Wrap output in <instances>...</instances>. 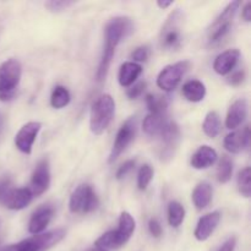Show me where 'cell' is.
I'll return each instance as SVG.
<instances>
[{
	"label": "cell",
	"mask_w": 251,
	"mask_h": 251,
	"mask_svg": "<svg viewBox=\"0 0 251 251\" xmlns=\"http://www.w3.org/2000/svg\"><path fill=\"white\" fill-rule=\"evenodd\" d=\"M135 134H136V120L134 118H130L122 125V127L118 131L115 141L113 144L112 151H110L109 159H108L109 163H113L126 150V147L134 140Z\"/></svg>",
	"instance_id": "obj_10"
},
{
	"label": "cell",
	"mask_w": 251,
	"mask_h": 251,
	"mask_svg": "<svg viewBox=\"0 0 251 251\" xmlns=\"http://www.w3.org/2000/svg\"><path fill=\"white\" fill-rule=\"evenodd\" d=\"M250 140L249 126H245L244 130L233 131L227 135L225 139V149L230 153H240L247 149Z\"/></svg>",
	"instance_id": "obj_17"
},
{
	"label": "cell",
	"mask_w": 251,
	"mask_h": 251,
	"mask_svg": "<svg viewBox=\"0 0 251 251\" xmlns=\"http://www.w3.org/2000/svg\"><path fill=\"white\" fill-rule=\"evenodd\" d=\"M184 14L180 9L172 12L162 27L161 47L167 50H176L181 44V26H183Z\"/></svg>",
	"instance_id": "obj_6"
},
{
	"label": "cell",
	"mask_w": 251,
	"mask_h": 251,
	"mask_svg": "<svg viewBox=\"0 0 251 251\" xmlns=\"http://www.w3.org/2000/svg\"><path fill=\"white\" fill-rule=\"evenodd\" d=\"M87 251H105V250L100 249V248H92V249H88Z\"/></svg>",
	"instance_id": "obj_43"
},
{
	"label": "cell",
	"mask_w": 251,
	"mask_h": 251,
	"mask_svg": "<svg viewBox=\"0 0 251 251\" xmlns=\"http://www.w3.org/2000/svg\"><path fill=\"white\" fill-rule=\"evenodd\" d=\"M221 221V213L218 211H215L212 213H208V215L203 216L199 220L198 226H196L195 229V238L199 242H205L208 238L212 235V233L215 232L217 226L220 225Z\"/></svg>",
	"instance_id": "obj_14"
},
{
	"label": "cell",
	"mask_w": 251,
	"mask_h": 251,
	"mask_svg": "<svg viewBox=\"0 0 251 251\" xmlns=\"http://www.w3.org/2000/svg\"><path fill=\"white\" fill-rule=\"evenodd\" d=\"M42 124L38 122H29L25 124L15 136V145L25 154H31L32 147L37 139Z\"/></svg>",
	"instance_id": "obj_11"
},
{
	"label": "cell",
	"mask_w": 251,
	"mask_h": 251,
	"mask_svg": "<svg viewBox=\"0 0 251 251\" xmlns=\"http://www.w3.org/2000/svg\"><path fill=\"white\" fill-rule=\"evenodd\" d=\"M32 198H33V195H32V191L28 188L12 189L11 193L9 194V196H7L2 205L9 208V210L19 211L27 207L32 201Z\"/></svg>",
	"instance_id": "obj_18"
},
{
	"label": "cell",
	"mask_w": 251,
	"mask_h": 251,
	"mask_svg": "<svg viewBox=\"0 0 251 251\" xmlns=\"http://www.w3.org/2000/svg\"><path fill=\"white\" fill-rule=\"evenodd\" d=\"M0 225H1V221H0Z\"/></svg>",
	"instance_id": "obj_44"
},
{
	"label": "cell",
	"mask_w": 251,
	"mask_h": 251,
	"mask_svg": "<svg viewBox=\"0 0 251 251\" xmlns=\"http://www.w3.org/2000/svg\"><path fill=\"white\" fill-rule=\"evenodd\" d=\"M132 31V22L127 17H114L105 26V44L103 49L102 59L97 70V80L103 81L107 76L112 64L115 49L123 39Z\"/></svg>",
	"instance_id": "obj_1"
},
{
	"label": "cell",
	"mask_w": 251,
	"mask_h": 251,
	"mask_svg": "<svg viewBox=\"0 0 251 251\" xmlns=\"http://www.w3.org/2000/svg\"><path fill=\"white\" fill-rule=\"evenodd\" d=\"M12 189L14 188H12V183L10 178L5 176V178L0 179V205L4 203V201L6 200V198L11 193Z\"/></svg>",
	"instance_id": "obj_33"
},
{
	"label": "cell",
	"mask_w": 251,
	"mask_h": 251,
	"mask_svg": "<svg viewBox=\"0 0 251 251\" xmlns=\"http://www.w3.org/2000/svg\"><path fill=\"white\" fill-rule=\"evenodd\" d=\"M70 100L71 96L68 88L64 87V86H56L54 88L53 93H51L50 104L55 109H61V108L66 107L70 103Z\"/></svg>",
	"instance_id": "obj_26"
},
{
	"label": "cell",
	"mask_w": 251,
	"mask_h": 251,
	"mask_svg": "<svg viewBox=\"0 0 251 251\" xmlns=\"http://www.w3.org/2000/svg\"><path fill=\"white\" fill-rule=\"evenodd\" d=\"M146 104L151 114H164L167 112V107H168V102L166 98L153 95L146 96Z\"/></svg>",
	"instance_id": "obj_28"
},
{
	"label": "cell",
	"mask_w": 251,
	"mask_h": 251,
	"mask_svg": "<svg viewBox=\"0 0 251 251\" xmlns=\"http://www.w3.org/2000/svg\"><path fill=\"white\" fill-rule=\"evenodd\" d=\"M53 215L54 210L50 206H43V207L38 208V210L32 215L31 220H29L28 232L34 235L41 234V233L48 227Z\"/></svg>",
	"instance_id": "obj_15"
},
{
	"label": "cell",
	"mask_w": 251,
	"mask_h": 251,
	"mask_svg": "<svg viewBox=\"0 0 251 251\" xmlns=\"http://www.w3.org/2000/svg\"><path fill=\"white\" fill-rule=\"evenodd\" d=\"M73 4V1H68V0H51V1L46 2V6L48 7L49 11L60 12L68 9V7L71 6Z\"/></svg>",
	"instance_id": "obj_32"
},
{
	"label": "cell",
	"mask_w": 251,
	"mask_h": 251,
	"mask_svg": "<svg viewBox=\"0 0 251 251\" xmlns=\"http://www.w3.org/2000/svg\"><path fill=\"white\" fill-rule=\"evenodd\" d=\"M136 223L129 212H123L119 218V227L104 233L96 240V248L103 250H117L126 244L134 233Z\"/></svg>",
	"instance_id": "obj_2"
},
{
	"label": "cell",
	"mask_w": 251,
	"mask_h": 251,
	"mask_svg": "<svg viewBox=\"0 0 251 251\" xmlns=\"http://www.w3.org/2000/svg\"><path fill=\"white\" fill-rule=\"evenodd\" d=\"M221 119L220 115H218L217 112H210L207 113L205 118V122L202 124L203 132L207 135L208 137L213 139V137L217 136L221 131Z\"/></svg>",
	"instance_id": "obj_25"
},
{
	"label": "cell",
	"mask_w": 251,
	"mask_h": 251,
	"mask_svg": "<svg viewBox=\"0 0 251 251\" xmlns=\"http://www.w3.org/2000/svg\"><path fill=\"white\" fill-rule=\"evenodd\" d=\"M142 68L134 61H126L119 70V83L123 87H129L141 75Z\"/></svg>",
	"instance_id": "obj_22"
},
{
	"label": "cell",
	"mask_w": 251,
	"mask_h": 251,
	"mask_svg": "<svg viewBox=\"0 0 251 251\" xmlns=\"http://www.w3.org/2000/svg\"><path fill=\"white\" fill-rule=\"evenodd\" d=\"M183 96L190 102H201L206 96L205 85L199 80L188 81L183 85Z\"/></svg>",
	"instance_id": "obj_24"
},
{
	"label": "cell",
	"mask_w": 251,
	"mask_h": 251,
	"mask_svg": "<svg viewBox=\"0 0 251 251\" xmlns=\"http://www.w3.org/2000/svg\"><path fill=\"white\" fill-rule=\"evenodd\" d=\"M235 245H237V239H235L234 237L229 238V239H228L227 242L220 248V250L218 251H234Z\"/></svg>",
	"instance_id": "obj_39"
},
{
	"label": "cell",
	"mask_w": 251,
	"mask_h": 251,
	"mask_svg": "<svg viewBox=\"0 0 251 251\" xmlns=\"http://www.w3.org/2000/svg\"><path fill=\"white\" fill-rule=\"evenodd\" d=\"M115 113V102L110 95H102L92 105L90 118L91 131L100 135L109 126Z\"/></svg>",
	"instance_id": "obj_3"
},
{
	"label": "cell",
	"mask_w": 251,
	"mask_h": 251,
	"mask_svg": "<svg viewBox=\"0 0 251 251\" xmlns=\"http://www.w3.org/2000/svg\"><path fill=\"white\" fill-rule=\"evenodd\" d=\"M145 88H146V82L136 83L131 88H129V91H127V97L130 100H135V98L140 97L142 95V92L145 91Z\"/></svg>",
	"instance_id": "obj_35"
},
{
	"label": "cell",
	"mask_w": 251,
	"mask_h": 251,
	"mask_svg": "<svg viewBox=\"0 0 251 251\" xmlns=\"http://www.w3.org/2000/svg\"><path fill=\"white\" fill-rule=\"evenodd\" d=\"M157 5H158L161 9H167L168 6L173 5V1H157Z\"/></svg>",
	"instance_id": "obj_41"
},
{
	"label": "cell",
	"mask_w": 251,
	"mask_h": 251,
	"mask_svg": "<svg viewBox=\"0 0 251 251\" xmlns=\"http://www.w3.org/2000/svg\"><path fill=\"white\" fill-rule=\"evenodd\" d=\"M190 66L191 64L186 60L178 61V63L166 66L157 77V86L163 91H167V92L174 91L181 81L183 76L188 73Z\"/></svg>",
	"instance_id": "obj_9"
},
{
	"label": "cell",
	"mask_w": 251,
	"mask_h": 251,
	"mask_svg": "<svg viewBox=\"0 0 251 251\" xmlns=\"http://www.w3.org/2000/svg\"><path fill=\"white\" fill-rule=\"evenodd\" d=\"M1 131H2V117L1 114H0V135H1Z\"/></svg>",
	"instance_id": "obj_42"
},
{
	"label": "cell",
	"mask_w": 251,
	"mask_h": 251,
	"mask_svg": "<svg viewBox=\"0 0 251 251\" xmlns=\"http://www.w3.org/2000/svg\"><path fill=\"white\" fill-rule=\"evenodd\" d=\"M162 137V152L161 156L163 161L171 159L180 141V130L174 122H169L166 129L161 134Z\"/></svg>",
	"instance_id": "obj_12"
},
{
	"label": "cell",
	"mask_w": 251,
	"mask_h": 251,
	"mask_svg": "<svg viewBox=\"0 0 251 251\" xmlns=\"http://www.w3.org/2000/svg\"><path fill=\"white\" fill-rule=\"evenodd\" d=\"M239 1L229 2L227 7L222 11V14L211 25L210 29H208V41H210V43H217V42L222 41L227 36L228 32L230 31V27H232L233 19H234L238 9H239Z\"/></svg>",
	"instance_id": "obj_7"
},
{
	"label": "cell",
	"mask_w": 251,
	"mask_h": 251,
	"mask_svg": "<svg viewBox=\"0 0 251 251\" xmlns=\"http://www.w3.org/2000/svg\"><path fill=\"white\" fill-rule=\"evenodd\" d=\"M64 238H65V230L54 229L43 234H37L33 238L25 239L17 244L2 248L0 251H46L60 243Z\"/></svg>",
	"instance_id": "obj_4"
},
{
	"label": "cell",
	"mask_w": 251,
	"mask_h": 251,
	"mask_svg": "<svg viewBox=\"0 0 251 251\" xmlns=\"http://www.w3.org/2000/svg\"><path fill=\"white\" fill-rule=\"evenodd\" d=\"M169 120L167 114H151L150 113L144 120V131L150 136H161L163 130L168 125Z\"/></svg>",
	"instance_id": "obj_21"
},
{
	"label": "cell",
	"mask_w": 251,
	"mask_h": 251,
	"mask_svg": "<svg viewBox=\"0 0 251 251\" xmlns=\"http://www.w3.org/2000/svg\"><path fill=\"white\" fill-rule=\"evenodd\" d=\"M242 17L247 22H250V20H251V2H247V4H245V6L243 7Z\"/></svg>",
	"instance_id": "obj_40"
},
{
	"label": "cell",
	"mask_w": 251,
	"mask_h": 251,
	"mask_svg": "<svg viewBox=\"0 0 251 251\" xmlns=\"http://www.w3.org/2000/svg\"><path fill=\"white\" fill-rule=\"evenodd\" d=\"M149 229L150 233H151L154 238H159L162 235V226L157 218H151V220H150Z\"/></svg>",
	"instance_id": "obj_37"
},
{
	"label": "cell",
	"mask_w": 251,
	"mask_h": 251,
	"mask_svg": "<svg viewBox=\"0 0 251 251\" xmlns=\"http://www.w3.org/2000/svg\"><path fill=\"white\" fill-rule=\"evenodd\" d=\"M212 194L213 190L211 184L203 181V183H200L196 186L193 193V201L194 205L196 206L199 211L203 210V208L210 205L211 200H212Z\"/></svg>",
	"instance_id": "obj_23"
},
{
	"label": "cell",
	"mask_w": 251,
	"mask_h": 251,
	"mask_svg": "<svg viewBox=\"0 0 251 251\" xmlns=\"http://www.w3.org/2000/svg\"><path fill=\"white\" fill-rule=\"evenodd\" d=\"M238 186H239V193L245 198H250L251 195V169L247 167L243 169L238 176Z\"/></svg>",
	"instance_id": "obj_30"
},
{
	"label": "cell",
	"mask_w": 251,
	"mask_h": 251,
	"mask_svg": "<svg viewBox=\"0 0 251 251\" xmlns=\"http://www.w3.org/2000/svg\"><path fill=\"white\" fill-rule=\"evenodd\" d=\"M248 117V102L247 100H238L229 107L226 118V126L228 129H237L244 123Z\"/></svg>",
	"instance_id": "obj_16"
},
{
	"label": "cell",
	"mask_w": 251,
	"mask_h": 251,
	"mask_svg": "<svg viewBox=\"0 0 251 251\" xmlns=\"http://www.w3.org/2000/svg\"><path fill=\"white\" fill-rule=\"evenodd\" d=\"M98 207V199L93 189L87 184L77 186L73 193L69 202V208L73 213H90Z\"/></svg>",
	"instance_id": "obj_8"
},
{
	"label": "cell",
	"mask_w": 251,
	"mask_h": 251,
	"mask_svg": "<svg viewBox=\"0 0 251 251\" xmlns=\"http://www.w3.org/2000/svg\"><path fill=\"white\" fill-rule=\"evenodd\" d=\"M244 78H245V73L243 70H239L237 71V73L233 74V75L228 78V83L232 86H239L240 83L244 81Z\"/></svg>",
	"instance_id": "obj_38"
},
{
	"label": "cell",
	"mask_w": 251,
	"mask_h": 251,
	"mask_svg": "<svg viewBox=\"0 0 251 251\" xmlns=\"http://www.w3.org/2000/svg\"><path fill=\"white\" fill-rule=\"evenodd\" d=\"M134 167H135V161H132V159H131V161L125 162V163L123 164V166L120 167L119 169H118L117 179H123L124 176H126L127 174H129L130 172L134 169Z\"/></svg>",
	"instance_id": "obj_36"
},
{
	"label": "cell",
	"mask_w": 251,
	"mask_h": 251,
	"mask_svg": "<svg viewBox=\"0 0 251 251\" xmlns=\"http://www.w3.org/2000/svg\"><path fill=\"white\" fill-rule=\"evenodd\" d=\"M150 56V48L146 46L139 47L131 54V58L135 61H146Z\"/></svg>",
	"instance_id": "obj_34"
},
{
	"label": "cell",
	"mask_w": 251,
	"mask_h": 251,
	"mask_svg": "<svg viewBox=\"0 0 251 251\" xmlns=\"http://www.w3.org/2000/svg\"><path fill=\"white\" fill-rule=\"evenodd\" d=\"M21 74L22 66L16 59H9L0 64V100L6 102L14 97Z\"/></svg>",
	"instance_id": "obj_5"
},
{
	"label": "cell",
	"mask_w": 251,
	"mask_h": 251,
	"mask_svg": "<svg viewBox=\"0 0 251 251\" xmlns=\"http://www.w3.org/2000/svg\"><path fill=\"white\" fill-rule=\"evenodd\" d=\"M50 185V169H49V163L47 159L39 162L32 174L31 179V189L32 195L39 196L46 193Z\"/></svg>",
	"instance_id": "obj_13"
},
{
	"label": "cell",
	"mask_w": 251,
	"mask_h": 251,
	"mask_svg": "<svg viewBox=\"0 0 251 251\" xmlns=\"http://www.w3.org/2000/svg\"><path fill=\"white\" fill-rule=\"evenodd\" d=\"M218 156L216 150H213L212 147L210 146H201L195 153L191 157V167L195 169H206L208 167L213 166L217 161Z\"/></svg>",
	"instance_id": "obj_20"
},
{
	"label": "cell",
	"mask_w": 251,
	"mask_h": 251,
	"mask_svg": "<svg viewBox=\"0 0 251 251\" xmlns=\"http://www.w3.org/2000/svg\"><path fill=\"white\" fill-rule=\"evenodd\" d=\"M152 178H153V169L149 164H144L137 174V186L140 190H145L151 183Z\"/></svg>",
	"instance_id": "obj_31"
},
{
	"label": "cell",
	"mask_w": 251,
	"mask_h": 251,
	"mask_svg": "<svg viewBox=\"0 0 251 251\" xmlns=\"http://www.w3.org/2000/svg\"><path fill=\"white\" fill-rule=\"evenodd\" d=\"M240 58V51L238 49H229L223 51L216 58L213 63V69L218 75H228L237 65Z\"/></svg>",
	"instance_id": "obj_19"
},
{
	"label": "cell",
	"mask_w": 251,
	"mask_h": 251,
	"mask_svg": "<svg viewBox=\"0 0 251 251\" xmlns=\"http://www.w3.org/2000/svg\"><path fill=\"white\" fill-rule=\"evenodd\" d=\"M185 218V210L183 205L176 201H172L168 206V222L172 227L178 228Z\"/></svg>",
	"instance_id": "obj_27"
},
{
	"label": "cell",
	"mask_w": 251,
	"mask_h": 251,
	"mask_svg": "<svg viewBox=\"0 0 251 251\" xmlns=\"http://www.w3.org/2000/svg\"><path fill=\"white\" fill-rule=\"evenodd\" d=\"M233 174V163L227 156H223L222 159L220 162V166H218V171H217V176H218V181L222 184L228 183L232 178Z\"/></svg>",
	"instance_id": "obj_29"
}]
</instances>
